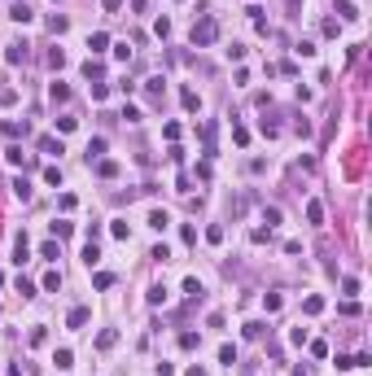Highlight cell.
<instances>
[{"instance_id": "6da1fadb", "label": "cell", "mask_w": 372, "mask_h": 376, "mask_svg": "<svg viewBox=\"0 0 372 376\" xmlns=\"http://www.w3.org/2000/svg\"><path fill=\"white\" fill-rule=\"evenodd\" d=\"M215 40H219V22L215 18H202L193 26V44H215Z\"/></svg>"}, {"instance_id": "7a4b0ae2", "label": "cell", "mask_w": 372, "mask_h": 376, "mask_svg": "<svg viewBox=\"0 0 372 376\" xmlns=\"http://www.w3.org/2000/svg\"><path fill=\"white\" fill-rule=\"evenodd\" d=\"M66 324H70V328H83V324H88V306H75V311H70V320H66Z\"/></svg>"}, {"instance_id": "3957f363", "label": "cell", "mask_w": 372, "mask_h": 376, "mask_svg": "<svg viewBox=\"0 0 372 376\" xmlns=\"http://www.w3.org/2000/svg\"><path fill=\"white\" fill-rule=\"evenodd\" d=\"M13 193H18V201H31V184L18 175V180H13Z\"/></svg>"}, {"instance_id": "277c9868", "label": "cell", "mask_w": 372, "mask_h": 376, "mask_svg": "<svg viewBox=\"0 0 372 376\" xmlns=\"http://www.w3.org/2000/svg\"><path fill=\"white\" fill-rule=\"evenodd\" d=\"M9 18H13V22H31V5H22V0H18V5H13V13H9Z\"/></svg>"}, {"instance_id": "5b68a950", "label": "cell", "mask_w": 372, "mask_h": 376, "mask_svg": "<svg viewBox=\"0 0 372 376\" xmlns=\"http://www.w3.org/2000/svg\"><path fill=\"white\" fill-rule=\"evenodd\" d=\"M166 223H171V219H166V210H149V227H158V232H162Z\"/></svg>"}, {"instance_id": "8992f818", "label": "cell", "mask_w": 372, "mask_h": 376, "mask_svg": "<svg viewBox=\"0 0 372 376\" xmlns=\"http://www.w3.org/2000/svg\"><path fill=\"white\" fill-rule=\"evenodd\" d=\"M53 363L66 372V367H75V355H70V350H57V355H53Z\"/></svg>"}, {"instance_id": "52a82bcc", "label": "cell", "mask_w": 372, "mask_h": 376, "mask_svg": "<svg viewBox=\"0 0 372 376\" xmlns=\"http://www.w3.org/2000/svg\"><path fill=\"white\" fill-rule=\"evenodd\" d=\"M180 101H184V109H202V101H197L193 88H184V92H180Z\"/></svg>"}, {"instance_id": "ba28073f", "label": "cell", "mask_w": 372, "mask_h": 376, "mask_svg": "<svg viewBox=\"0 0 372 376\" xmlns=\"http://www.w3.org/2000/svg\"><path fill=\"white\" fill-rule=\"evenodd\" d=\"M219 363H237V345H219Z\"/></svg>"}, {"instance_id": "9c48e42d", "label": "cell", "mask_w": 372, "mask_h": 376, "mask_svg": "<svg viewBox=\"0 0 372 376\" xmlns=\"http://www.w3.org/2000/svg\"><path fill=\"white\" fill-rule=\"evenodd\" d=\"M5 57H9L13 66H18V62H26V44H13V48H9V53H5Z\"/></svg>"}, {"instance_id": "30bf717a", "label": "cell", "mask_w": 372, "mask_h": 376, "mask_svg": "<svg viewBox=\"0 0 372 376\" xmlns=\"http://www.w3.org/2000/svg\"><path fill=\"white\" fill-rule=\"evenodd\" d=\"M40 149H44V153H62V140H53V136H40Z\"/></svg>"}, {"instance_id": "8fae6325", "label": "cell", "mask_w": 372, "mask_h": 376, "mask_svg": "<svg viewBox=\"0 0 372 376\" xmlns=\"http://www.w3.org/2000/svg\"><path fill=\"white\" fill-rule=\"evenodd\" d=\"M302 311H306V315H320V311H324V298H306Z\"/></svg>"}, {"instance_id": "7c38bea8", "label": "cell", "mask_w": 372, "mask_h": 376, "mask_svg": "<svg viewBox=\"0 0 372 376\" xmlns=\"http://www.w3.org/2000/svg\"><path fill=\"white\" fill-rule=\"evenodd\" d=\"M105 44H109V35H105V31H97V35H92V40H88V48H92V53H101Z\"/></svg>"}, {"instance_id": "4fadbf2b", "label": "cell", "mask_w": 372, "mask_h": 376, "mask_svg": "<svg viewBox=\"0 0 372 376\" xmlns=\"http://www.w3.org/2000/svg\"><path fill=\"white\" fill-rule=\"evenodd\" d=\"M162 302H166V289H162V284H153V289H149V306H162Z\"/></svg>"}, {"instance_id": "5bb4252c", "label": "cell", "mask_w": 372, "mask_h": 376, "mask_svg": "<svg viewBox=\"0 0 372 376\" xmlns=\"http://www.w3.org/2000/svg\"><path fill=\"white\" fill-rule=\"evenodd\" d=\"M114 341H119V333H114V328H105V333L97 337V345H101V350H109V345H114Z\"/></svg>"}, {"instance_id": "9a60e30c", "label": "cell", "mask_w": 372, "mask_h": 376, "mask_svg": "<svg viewBox=\"0 0 372 376\" xmlns=\"http://www.w3.org/2000/svg\"><path fill=\"white\" fill-rule=\"evenodd\" d=\"M306 219H311V223H320V219H324V206L311 201V206H306Z\"/></svg>"}, {"instance_id": "2e32d148", "label": "cell", "mask_w": 372, "mask_h": 376, "mask_svg": "<svg viewBox=\"0 0 372 376\" xmlns=\"http://www.w3.org/2000/svg\"><path fill=\"white\" fill-rule=\"evenodd\" d=\"M337 9H341V18H346V22H355V18H359V9H355V5H350V0H341Z\"/></svg>"}, {"instance_id": "e0dca14e", "label": "cell", "mask_w": 372, "mask_h": 376, "mask_svg": "<svg viewBox=\"0 0 372 376\" xmlns=\"http://www.w3.org/2000/svg\"><path fill=\"white\" fill-rule=\"evenodd\" d=\"M48 97H53V101H66V97H70V88H66V83H53V88H48Z\"/></svg>"}, {"instance_id": "ac0fdd59", "label": "cell", "mask_w": 372, "mask_h": 376, "mask_svg": "<svg viewBox=\"0 0 372 376\" xmlns=\"http://www.w3.org/2000/svg\"><path fill=\"white\" fill-rule=\"evenodd\" d=\"M40 254H44V258H62V249H57V241H44Z\"/></svg>"}, {"instance_id": "d6986e66", "label": "cell", "mask_w": 372, "mask_h": 376, "mask_svg": "<svg viewBox=\"0 0 372 376\" xmlns=\"http://www.w3.org/2000/svg\"><path fill=\"white\" fill-rule=\"evenodd\" d=\"M97 171H101V175H105V180H114V175H119V162H101Z\"/></svg>"}, {"instance_id": "ffe728a7", "label": "cell", "mask_w": 372, "mask_h": 376, "mask_svg": "<svg viewBox=\"0 0 372 376\" xmlns=\"http://www.w3.org/2000/svg\"><path fill=\"white\" fill-rule=\"evenodd\" d=\"M44 289H48V293L62 289V276H57V271H48V276H44Z\"/></svg>"}, {"instance_id": "44dd1931", "label": "cell", "mask_w": 372, "mask_h": 376, "mask_svg": "<svg viewBox=\"0 0 372 376\" xmlns=\"http://www.w3.org/2000/svg\"><path fill=\"white\" fill-rule=\"evenodd\" d=\"M53 232H57V237H70V232H75V223H66V219H57V223H53Z\"/></svg>"}, {"instance_id": "7402d4cb", "label": "cell", "mask_w": 372, "mask_h": 376, "mask_svg": "<svg viewBox=\"0 0 372 376\" xmlns=\"http://www.w3.org/2000/svg\"><path fill=\"white\" fill-rule=\"evenodd\" d=\"M109 232H114L119 241H127V223H123V219H114V223H109Z\"/></svg>"}, {"instance_id": "603a6c76", "label": "cell", "mask_w": 372, "mask_h": 376, "mask_svg": "<svg viewBox=\"0 0 372 376\" xmlns=\"http://www.w3.org/2000/svg\"><path fill=\"white\" fill-rule=\"evenodd\" d=\"M44 184H62V171H57V166H44Z\"/></svg>"}, {"instance_id": "cb8c5ba5", "label": "cell", "mask_w": 372, "mask_h": 376, "mask_svg": "<svg viewBox=\"0 0 372 376\" xmlns=\"http://www.w3.org/2000/svg\"><path fill=\"white\" fill-rule=\"evenodd\" d=\"M184 293H188V298H202V284H197V280L188 276V280H184Z\"/></svg>"}, {"instance_id": "d4e9b609", "label": "cell", "mask_w": 372, "mask_h": 376, "mask_svg": "<svg viewBox=\"0 0 372 376\" xmlns=\"http://www.w3.org/2000/svg\"><path fill=\"white\" fill-rule=\"evenodd\" d=\"M5 158H9V162H13V166H22V162H26V153H22V149H18V144H13V149H9V153H5Z\"/></svg>"}, {"instance_id": "484cf974", "label": "cell", "mask_w": 372, "mask_h": 376, "mask_svg": "<svg viewBox=\"0 0 372 376\" xmlns=\"http://www.w3.org/2000/svg\"><path fill=\"white\" fill-rule=\"evenodd\" d=\"M197 341H202L197 333H184V337H180V345H184V350H197Z\"/></svg>"}, {"instance_id": "4316f807", "label": "cell", "mask_w": 372, "mask_h": 376, "mask_svg": "<svg viewBox=\"0 0 372 376\" xmlns=\"http://www.w3.org/2000/svg\"><path fill=\"white\" fill-rule=\"evenodd\" d=\"M188 376H206V372H202V367H193V372H188Z\"/></svg>"}]
</instances>
